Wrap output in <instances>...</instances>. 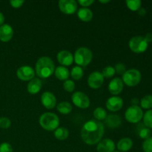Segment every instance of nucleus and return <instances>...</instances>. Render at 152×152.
I'll list each match as a JSON object with an SVG mask.
<instances>
[{"mask_svg": "<svg viewBox=\"0 0 152 152\" xmlns=\"http://www.w3.org/2000/svg\"><path fill=\"white\" fill-rule=\"evenodd\" d=\"M94 2V0H79L78 3L83 7H88Z\"/></svg>", "mask_w": 152, "mask_h": 152, "instance_id": "nucleus-38", "label": "nucleus"}, {"mask_svg": "<svg viewBox=\"0 0 152 152\" xmlns=\"http://www.w3.org/2000/svg\"><path fill=\"white\" fill-rule=\"evenodd\" d=\"M105 123L108 128L116 129L121 125L122 120L119 115L112 114L107 115L106 118L105 119Z\"/></svg>", "mask_w": 152, "mask_h": 152, "instance_id": "nucleus-19", "label": "nucleus"}, {"mask_svg": "<svg viewBox=\"0 0 152 152\" xmlns=\"http://www.w3.org/2000/svg\"><path fill=\"white\" fill-rule=\"evenodd\" d=\"M58 62L62 66H69L72 65L74 62V56L72 53L68 50H61L57 53L56 56Z\"/></svg>", "mask_w": 152, "mask_h": 152, "instance_id": "nucleus-14", "label": "nucleus"}, {"mask_svg": "<svg viewBox=\"0 0 152 152\" xmlns=\"http://www.w3.org/2000/svg\"><path fill=\"white\" fill-rule=\"evenodd\" d=\"M39 123L41 127L45 130L52 132L59 127V119L58 116L53 113L46 112L40 116Z\"/></svg>", "mask_w": 152, "mask_h": 152, "instance_id": "nucleus-3", "label": "nucleus"}, {"mask_svg": "<svg viewBox=\"0 0 152 152\" xmlns=\"http://www.w3.org/2000/svg\"><path fill=\"white\" fill-rule=\"evenodd\" d=\"M104 132V125L100 121L91 120L83 125L80 132V136L85 143L94 145L102 140Z\"/></svg>", "mask_w": 152, "mask_h": 152, "instance_id": "nucleus-1", "label": "nucleus"}, {"mask_svg": "<svg viewBox=\"0 0 152 152\" xmlns=\"http://www.w3.org/2000/svg\"><path fill=\"white\" fill-rule=\"evenodd\" d=\"M93 115L96 120L98 121H101V120H104L107 117V112L103 108L101 107H98L94 111Z\"/></svg>", "mask_w": 152, "mask_h": 152, "instance_id": "nucleus-26", "label": "nucleus"}, {"mask_svg": "<svg viewBox=\"0 0 152 152\" xmlns=\"http://www.w3.org/2000/svg\"><path fill=\"white\" fill-rule=\"evenodd\" d=\"M54 74L58 80L65 81V80H68V77L70 76V71L66 67L58 66L57 68H55Z\"/></svg>", "mask_w": 152, "mask_h": 152, "instance_id": "nucleus-22", "label": "nucleus"}, {"mask_svg": "<svg viewBox=\"0 0 152 152\" xmlns=\"http://www.w3.org/2000/svg\"><path fill=\"white\" fill-rule=\"evenodd\" d=\"M126 3L128 8H129L132 11H137L141 7V4H142L140 0H127Z\"/></svg>", "mask_w": 152, "mask_h": 152, "instance_id": "nucleus-28", "label": "nucleus"}, {"mask_svg": "<svg viewBox=\"0 0 152 152\" xmlns=\"http://www.w3.org/2000/svg\"><path fill=\"white\" fill-rule=\"evenodd\" d=\"M133 146V141L129 137H124L117 142V149L120 152H126Z\"/></svg>", "mask_w": 152, "mask_h": 152, "instance_id": "nucleus-20", "label": "nucleus"}, {"mask_svg": "<svg viewBox=\"0 0 152 152\" xmlns=\"http://www.w3.org/2000/svg\"><path fill=\"white\" fill-rule=\"evenodd\" d=\"M59 7L65 14H74L77 10V2L74 0H60L59 1Z\"/></svg>", "mask_w": 152, "mask_h": 152, "instance_id": "nucleus-9", "label": "nucleus"}, {"mask_svg": "<svg viewBox=\"0 0 152 152\" xmlns=\"http://www.w3.org/2000/svg\"><path fill=\"white\" fill-rule=\"evenodd\" d=\"M41 102L45 108L53 109L56 105V98L51 92L45 91L42 94Z\"/></svg>", "mask_w": 152, "mask_h": 152, "instance_id": "nucleus-13", "label": "nucleus"}, {"mask_svg": "<svg viewBox=\"0 0 152 152\" xmlns=\"http://www.w3.org/2000/svg\"><path fill=\"white\" fill-rule=\"evenodd\" d=\"M141 76L140 72L137 69L132 68V69L126 70V72L123 74V83L129 87L136 86L140 83Z\"/></svg>", "mask_w": 152, "mask_h": 152, "instance_id": "nucleus-5", "label": "nucleus"}, {"mask_svg": "<svg viewBox=\"0 0 152 152\" xmlns=\"http://www.w3.org/2000/svg\"><path fill=\"white\" fill-rule=\"evenodd\" d=\"M144 39H145V40L146 41V42L148 43H151L152 42V34L151 33H148V34H146V35L145 36V37H144Z\"/></svg>", "mask_w": 152, "mask_h": 152, "instance_id": "nucleus-39", "label": "nucleus"}, {"mask_svg": "<svg viewBox=\"0 0 152 152\" xmlns=\"http://www.w3.org/2000/svg\"><path fill=\"white\" fill-rule=\"evenodd\" d=\"M114 70L117 74H123L126 71V65L123 63H117L115 65Z\"/></svg>", "mask_w": 152, "mask_h": 152, "instance_id": "nucleus-36", "label": "nucleus"}, {"mask_svg": "<svg viewBox=\"0 0 152 152\" xmlns=\"http://www.w3.org/2000/svg\"><path fill=\"white\" fill-rule=\"evenodd\" d=\"M55 71V64L48 56H42L36 63V73L40 78L46 79L50 77Z\"/></svg>", "mask_w": 152, "mask_h": 152, "instance_id": "nucleus-2", "label": "nucleus"}, {"mask_svg": "<svg viewBox=\"0 0 152 152\" xmlns=\"http://www.w3.org/2000/svg\"><path fill=\"white\" fill-rule=\"evenodd\" d=\"M124 84L121 79L116 77L112 79L108 84V91L112 95H118L123 91Z\"/></svg>", "mask_w": 152, "mask_h": 152, "instance_id": "nucleus-15", "label": "nucleus"}, {"mask_svg": "<svg viewBox=\"0 0 152 152\" xmlns=\"http://www.w3.org/2000/svg\"><path fill=\"white\" fill-rule=\"evenodd\" d=\"M93 54L91 50L86 47H81L77 49L74 53V61L78 66L84 67L91 62Z\"/></svg>", "mask_w": 152, "mask_h": 152, "instance_id": "nucleus-4", "label": "nucleus"}, {"mask_svg": "<svg viewBox=\"0 0 152 152\" xmlns=\"http://www.w3.org/2000/svg\"><path fill=\"white\" fill-rule=\"evenodd\" d=\"M42 87V82L39 78H34L28 83L27 86L28 92L31 94H37L41 90Z\"/></svg>", "mask_w": 152, "mask_h": 152, "instance_id": "nucleus-18", "label": "nucleus"}, {"mask_svg": "<svg viewBox=\"0 0 152 152\" xmlns=\"http://www.w3.org/2000/svg\"><path fill=\"white\" fill-rule=\"evenodd\" d=\"M4 16L1 12H0V26L4 25Z\"/></svg>", "mask_w": 152, "mask_h": 152, "instance_id": "nucleus-41", "label": "nucleus"}, {"mask_svg": "<svg viewBox=\"0 0 152 152\" xmlns=\"http://www.w3.org/2000/svg\"><path fill=\"white\" fill-rule=\"evenodd\" d=\"M77 16L83 22H89L93 18V12L88 7H81L77 11Z\"/></svg>", "mask_w": 152, "mask_h": 152, "instance_id": "nucleus-21", "label": "nucleus"}, {"mask_svg": "<svg viewBox=\"0 0 152 152\" xmlns=\"http://www.w3.org/2000/svg\"><path fill=\"white\" fill-rule=\"evenodd\" d=\"M0 152H13L12 145L8 142H2L0 144Z\"/></svg>", "mask_w": 152, "mask_h": 152, "instance_id": "nucleus-35", "label": "nucleus"}, {"mask_svg": "<svg viewBox=\"0 0 152 152\" xmlns=\"http://www.w3.org/2000/svg\"><path fill=\"white\" fill-rule=\"evenodd\" d=\"M106 108L112 112L118 111L123 108V99L118 96H113L108 98L106 101Z\"/></svg>", "mask_w": 152, "mask_h": 152, "instance_id": "nucleus-12", "label": "nucleus"}, {"mask_svg": "<svg viewBox=\"0 0 152 152\" xmlns=\"http://www.w3.org/2000/svg\"><path fill=\"white\" fill-rule=\"evenodd\" d=\"M69 132L66 128L59 127L54 131V137L59 140H65L68 137Z\"/></svg>", "mask_w": 152, "mask_h": 152, "instance_id": "nucleus-24", "label": "nucleus"}, {"mask_svg": "<svg viewBox=\"0 0 152 152\" xmlns=\"http://www.w3.org/2000/svg\"><path fill=\"white\" fill-rule=\"evenodd\" d=\"M11 126V121L8 117H3L0 118V128L3 129H8Z\"/></svg>", "mask_w": 152, "mask_h": 152, "instance_id": "nucleus-33", "label": "nucleus"}, {"mask_svg": "<svg viewBox=\"0 0 152 152\" xmlns=\"http://www.w3.org/2000/svg\"><path fill=\"white\" fill-rule=\"evenodd\" d=\"M16 75L19 80L22 81H28L34 78L35 71L34 68L28 65H24L20 67L16 71Z\"/></svg>", "mask_w": 152, "mask_h": 152, "instance_id": "nucleus-10", "label": "nucleus"}, {"mask_svg": "<svg viewBox=\"0 0 152 152\" xmlns=\"http://www.w3.org/2000/svg\"><path fill=\"white\" fill-rule=\"evenodd\" d=\"M115 70H114V67L111 66H107L105 68H103L102 70V72L101 73L102 75V77L104 78H111L112 77H114V74H115Z\"/></svg>", "mask_w": 152, "mask_h": 152, "instance_id": "nucleus-31", "label": "nucleus"}, {"mask_svg": "<svg viewBox=\"0 0 152 152\" xmlns=\"http://www.w3.org/2000/svg\"><path fill=\"white\" fill-rule=\"evenodd\" d=\"M132 105H137V104L139 103V99L137 98H133L132 99Z\"/></svg>", "mask_w": 152, "mask_h": 152, "instance_id": "nucleus-42", "label": "nucleus"}, {"mask_svg": "<svg viewBox=\"0 0 152 152\" xmlns=\"http://www.w3.org/2000/svg\"><path fill=\"white\" fill-rule=\"evenodd\" d=\"M104 83V77L99 71H94L88 78V84L89 87L93 89H97L102 86Z\"/></svg>", "mask_w": 152, "mask_h": 152, "instance_id": "nucleus-11", "label": "nucleus"}, {"mask_svg": "<svg viewBox=\"0 0 152 152\" xmlns=\"http://www.w3.org/2000/svg\"><path fill=\"white\" fill-rule=\"evenodd\" d=\"M63 88L66 91L72 92L75 89V83H74V82L73 80H67L64 82Z\"/></svg>", "mask_w": 152, "mask_h": 152, "instance_id": "nucleus-32", "label": "nucleus"}, {"mask_svg": "<svg viewBox=\"0 0 152 152\" xmlns=\"http://www.w3.org/2000/svg\"><path fill=\"white\" fill-rule=\"evenodd\" d=\"M114 152H120V151H114Z\"/></svg>", "mask_w": 152, "mask_h": 152, "instance_id": "nucleus-44", "label": "nucleus"}, {"mask_svg": "<svg viewBox=\"0 0 152 152\" xmlns=\"http://www.w3.org/2000/svg\"><path fill=\"white\" fill-rule=\"evenodd\" d=\"M143 124L145 127L148 129H152V109L147 111L143 114Z\"/></svg>", "mask_w": 152, "mask_h": 152, "instance_id": "nucleus-29", "label": "nucleus"}, {"mask_svg": "<svg viewBox=\"0 0 152 152\" xmlns=\"http://www.w3.org/2000/svg\"><path fill=\"white\" fill-rule=\"evenodd\" d=\"M56 109L60 114H68L72 111V105L70 102L64 101V102H61L60 103L58 104V105L56 106Z\"/></svg>", "mask_w": 152, "mask_h": 152, "instance_id": "nucleus-23", "label": "nucleus"}, {"mask_svg": "<svg viewBox=\"0 0 152 152\" xmlns=\"http://www.w3.org/2000/svg\"><path fill=\"white\" fill-rule=\"evenodd\" d=\"M83 75H84V71H83V69L82 68V67L77 65V66H74L71 69V76L74 80H80V79L83 78Z\"/></svg>", "mask_w": 152, "mask_h": 152, "instance_id": "nucleus-25", "label": "nucleus"}, {"mask_svg": "<svg viewBox=\"0 0 152 152\" xmlns=\"http://www.w3.org/2000/svg\"><path fill=\"white\" fill-rule=\"evenodd\" d=\"M73 103L79 108L86 109L90 106V99L85 93L81 91H76L71 96Z\"/></svg>", "mask_w": 152, "mask_h": 152, "instance_id": "nucleus-8", "label": "nucleus"}, {"mask_svg": "<svg viewBox=\"0 0 152 152\" xmlns=\"http://www.w3.org/2000/svg\"><path fill=\"white\" fill-rule=\"evenodd\" d=\"M115 150V143L109 138L102 140L97 143V152H114Z\"/></svg>", "mask_w": 152, "mask_h": 152, "instance_id": "nucleus-16", "label": "nucleus"}, {"mask_svg": "<svg viewBox=\"0 0 152 152\" xmlns=\"http://www.w3.org/2000/svg\"><path fill=\"white\" fill-rule=\"evenodd\" d=\"M137 11H138V14L140 15L141 16H145V13H146V10H145V9L142 8V7H140V8Z\"/></svg>", "mask_w": 152, "mask_h": 152, "instance_id": "nucleus-40", "label": "nucleus"}, {"mask_svg": "<svg viewBox=\"0 0 152 152\" xmlns=\"http://www.w3.org/2000/svg\"><path fill=\"white\" fill-rule=\"evenodd\" d=\"M138 135L141 139H144L145 140L151 137V131L147 127H141L138 129Z\"/></svg>", "mask_w": 152, "mask_h": 152, "instance_id": "nucleus-30", "label": "nucleus"}, {"mask_svg": "<svg viewBox=\"0 0 152 152\" xmlns=\"http://www.w3.org/2000/svg\"><path fill=\"white\" fill-rule=\"evenodd\" d=\"M142 149L145 152H152V137L144 141L142 143Z\"/></svg>", "mask_w": 152, "mask_h": 152, "instance_id": "nucleus-34", "label": "nucleus"}, {"mask_svg": "<svg viewBox=\"0 0 152 152\" xmlns=\"http://www.w3.org/2000/svg\"><path fill=\"white\" fill-rule=\"evenodd\" d=\"M140 105L144 109L152 108V95H145L141 99Z\"/></svg>", "mask_w": 152, "mask_h": 152, "instance_id": "nucleus-27", "label": "nucleus"}, {"mask_svg": "<svg viewBox=\"0 0 152 152\" xmlns=\"http://www.w3.org/2000/svg\"><path fill=\"white\" fill-rule=\"evenodd\" d=\"M99 2L103 3V4H106V3L110 2V1L109 0H106V1H102V0H99Z\"/></svg>", "mask_w": 152, "mask_h": 152, "instance_id": "nucleus-43", "label": "nucleus"}, {"mask_svg": "<svg viewBox=\"0 0 152 152\" xmlns=\"http://www.w3.org/2000/svg\"><path fill=\"white\" fill-rule=\"evenodd\" d=\"M13 36V30L10 25L4 24L0 26V41L7 42L10 41Z\"/></svg>", "mask_w": 152, "mask_h": 152, "instance_id": "nucleus-17", "label": "nucleus"}, {"mask_svg": "<svg viewBox=\"0 0 152 152\" xmlns=\"http://www.w3.org/2000/svg\"><path fill=\"white\" fill-rule=\"evenodd\" d=\"M129 45L134 53H141L147 50L148 44L146 42L144 37L138 36V37H134L131 39L129 42Z\"/></svg>", "mask_w": 152, "mask_h": 152, "instance_id": "nucleus-7", "label": "nucleus"}, {"mask_svg": "<svg viewBox=\"0 0 152 152\" xmlns=\"http://www.w3.org/2000/svg\"><path fill=\"white\" fill-rule=\"evenodd\" d=\"M143 117V111L138 105H132L127 108L125 113V118L131 123H137Z\"/></svg>", "mask_w": 152, "mask_h": 152, "instance_id": "nucleus-6", "label": "nucleus"}, {"mask_svg": "<svg viewBox=\"0 0 152 152\" xmlns=\"http://www.w3.org/2000/svg\"><path fill=\"white\" fill-rule=\"evenodd\" d=\"M24 3H25L24 1H19V0H11V1H10V5L14 7V8H19V7H22Z\"/></svg>", "mask_w": 152, "mask_h": 152, "instance_id": "nucleus-37", "label": "nucleus"}]
</instances>
